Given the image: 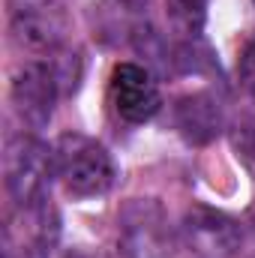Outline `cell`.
<instances>
[{
  "label": "cell",
  "instance_id": "obj_1",
  "mask_svg": "<svg viewBox=\"0 0 255 258\" xmlns=\"http://www.w3.org/2000/svg\"><path fill=\"white\" fill-rule=\"evenodd\" d=\"M57 177L54 147L36 135H15L3 153V183L18 210H33L48 204L51 180Z\"/></svg>",
  "mask_w": 255,
  "mask_h": 258
},
{
  "label": "cell",
  "instance_id": "obj_2",
  "mask_svg": "<svg viewBox=\"0 0 255 258\" xmlns=\"http://www.w3.org/2000/svg\"><path fill=\"white\" fill-rule=\"evenodd\" d=\"M54 165H57V180L72 198H99L117 180L111 153L96 138L81 132H63L57 138Z\"/></svg>",
  "mask_w": 255,
  "mask_h": 258
},
{
  "label": "cell",
  "instance_id": "obj_3",
  "mask_svg": "<svg viewBox=\"0 0 255 258\" xmlns=\"http://www.w3.org/2000/svg\"><path fill=\"white\" fill-rule=\"evenodd\" d=\"M6 27L21 51L54 57L69 39V12L63 0H6Z\"/></svg>",
  "mask_w": 255,
  "mask_h": 258
},
{
  "label": "cell",
  "instance_id": "obj_4",
  "mask_svg": "<svg viewBox=\"0 0 255 258\" xmlns=\"http://www.w3.org/2000/svg\"><path fill=\"white\" fill-rule=\"evenodd\" d=\"M93 36L111 48H135L144 57L162 54V39L141 0H99L90 9Z\"/></svg>",
  "mask_w": 255,
  "mask_h": 258
},
{
  "label": "cell",
  "instance_id": "obj_5",
  "mask_svg": "<svg viewBox=\"0 0 255 258\" xmlns=\"http://www.w3.org/2000/svg\"><path fill=\"white\" fill-rule=\"evenodd\" d=\"M117 246L123 258H168L174 228L156 198H132L117 213Z\"/></svg>",
  "mask_w": 255,
  "mask_h": 258
},
{
  "label": "cell",
  "instance_id": "obj_6",
  "mask_svg": "<svg viewBox=\"0 0 255 258\" xmlns=\"http://www.w3.org/2000/svg\"><path fill=\"white\" fill-rule=\"evenodd\" d=\"M60 87L63 81L51 57L24 60L21 66H15L9 78V99L15 105V114L30 129H45L54 117Z\"/></svg>",
  "mask_w": 255,
  "mask_h": 258
},
{
  "label": "cell",
  "instance_id": "obj_7",
  "mask_svg": "<svg viewBox=\"0 0 255 258\" xmlns=\"http://www.w3.org/2000/svg\"><path fill=\"white\" fill-rule=\"evenodd\" d=\"M108 99L117 117L135 126L153 120L162 108V93H159V81L153 69L147 63H132V60H123L111 69Z\"/></svg>",
  "mask_w": 255,
  "mask_h": 258
},
{
  "label": "cell",
  "instance_id": "obj_8",
  "mask_svg": "<svg viewBox=\"0 0 255 258\" xmlns=\"http://www.w3.org/2000/svg\"><path fill=\"white\" fill-rule=\"evenodd\" d=\"M180 234L198 258H234L243 246L240 222L207 204H195L186 210Z\"/></svg>",
  "mask_w": 255,
  "mask_h": 258
},
{
  "label": "cell",
  "instance_id": "obj_9",
  "mask_svg": "<svg viewBox=\"0 0 255 258\" xmlns=\"http://www.w3.org/2000/svg\"><path fill=\"white\" fill-rule=\"evenodd\" d=\"M171 114H174V129L186 144H210L222 132V108L210 90L180 96Z\"/></svg>",
  "mask_w": 255,
  "mask_h": 258
},
{
  "label": "cell",
  "instance_id": "obj_10",
  "mask_svg": "<svg viewBox=\"0 0 255 258\" xmlns=\"http://www.w3.org/2000/svg\"><path fill=\"white\" fill-rule=\"evenodd\" d=\"M165 18H168V27L183 42H192L204 33L207 0H165Z\"/></svg>",
  "mask_w": 255,
  "mask_h": 258
},
{
  "label": "cell",
  "instance_id": "obj_11",
  "mask_svg": "<svg viewBox=\"0 0 255 258\" xmlns=\"http://www.w3.org/2000/svg\"><path fill=\"white\" fill-rule=\"evenodd\" d=\"M228 138L237 159L255 174V114H240L228 129Z\"/></svg>",
  "mask_w": 255,
  "mask_h": 258
},
{
  "label": "cell",
  "instance_id": "obj_12",
  "mask_svg": "<svg viewBox=\"0 0 255 258\" xmlns=\"http://www.w3.org/2000/svg\"><path fill=\"white\" fill-rule=\"evenodd\" d=\"M237 81L243 87V93L255 99V36H249L240 48V57H237Z\"/></svg>",
  "mask_w": 255,
  "mask_h": 258
}]
</instances>
